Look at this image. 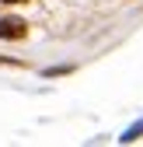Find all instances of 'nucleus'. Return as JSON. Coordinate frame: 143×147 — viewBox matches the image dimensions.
I'll return each instance as SVG.
<instances>
[{
    "instance_id": "obj_1",
    "label": "nucleus",
    "mask_w": 143,
    "mask_h": 147,
    "mask_svg": "<svg viewBox=\"0 0 143 147\" xmlns=\"http://www.w3.org/2000/svg\"><path fill=\"white\" fill-rule=\"evenodd\" d=\"M25 35V21L21 18H4L0 21V39H21Z\"/></svg>"
},
{
    "instance_id": "obj_2",
    "label": "nucleus",
    "mask_w": 143,
    "mask_h": 147,
    "mask_svg": "<svg viewBox=\"0 0 143 147\" xmlns=\"http://www.w3.org/2000/svg\"><path fill=\"white\" fill-rule=\"evenodd\" d=\"M7 4H25V0H7Z\"/></svg>"
}]
</instances>
